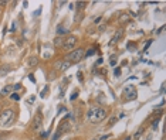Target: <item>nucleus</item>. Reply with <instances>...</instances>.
I'll return each instance as SVG.
<instances>
[{"mask_svg": "<svg viewBox=\"0 0 166 140\" xmlns=\"http://www.w3.org/2000/svg\"><path fill=\"white\" fill-rule=\"evenodd\" d=\"M108 116V110L104 106H98V105H92L89 106V109L87 110V115H85V120L91 123V125H98L107 119Z\"/></svg>", "mask_w": 166, "mask_h": 140, "instance_id": "f257e3e1", "label": "nucleus"}, {"mask_svg": "<svg viewBox=\"0 0 166 140\" xmlns=\"http://www.w3.org/2000/svg\"><path fill=\"white\" fill-rule=\"evenodd\" d=\"M29 79H30L33 83H36V78H34V75H33V74H29Z\"/></svg>", "mask_w": 166, "mask_h": 140, "instance_id": "72a5a7b5", "label": "nucleus"}, {"mask_svg": "<svg viewBox=\"0 0 166 140\" xmlns=\"http://www.w3.org/2000/svg\"><path fill=\"white\" fill-rule=\"evenodd\" d=\"M116 120H118L116 118H112V120H109V122H108V126H109V127H111V126H114V123H115Z\"/></svg>", "mask_w": 166, "mask_h": 140, "instance_id": "473e14b6", "label": "nucleus"}, {"mask_svg": "<svg viewBox=\"0 0 166 140\" xmlns=\"http://www.w3.org/2000/svg\"><path fill=\"white\" fill-rule=\"evenodd\" d=\"M21 44H23V41H21L20 38H17V45H21Z\"/></svg>", "mask_w": 166, "mask_h": 140, "instance_id": "a19ab883", "label": "nucleus"}, {"mask_svg": "<svg viewBox=\"0 0 166 140\" xmlns=\"http://www.w3.org/2000/svg\"><path fill=\"white\" fill-rule=\"evenodd\" d=\"M16 25H17V23H16V21H14V23H13L12 24V28H10V31H16V30H17V28H16Z\"/></svg>", "mask_w": 166, "mask_h": 140, "instance_id": "f704fd0d", "label": "nucleus"}, {"mask_svg": "<svg viewBox=\"0 0 166 140\" xmlns=\"http://www.w3.org/2000/svg\"><path fill=\"white\" fill-rule=\"evenodd\" d=\"M131 91H134V85H129L127 88L124 89V94H128V92H131Z\"/></svg>", "mask_w": 166, "mask_h": 140, "instance_id": "c756f323", "label": "nucleus"}, {"mask_svg": "<svg viewBox=\"0 0 166 140\" xmlns=\"http://www.w3.org/2000/svg\"><path fill=\"white\" fill-rule=\"evenodd\" d=\"M48 136H50V130H45V132H41V133H40V137H41V139H45V137H48Z\"/></svg>", "mask_w": 166, "mask_h": 140, "instance_id": "a878e982", "label": "nucleus"}, {"mask_svg": "<svg viewBox=\"0 0 166 140\" xmlns=\"http://www.w3.org/2000/svg\"><path fill=\"white\" fill-rule=\"evenodd\" d=\"M151 44H152V40H148L146 45H143V50H142V51H143V52H146L148 48H149V45H151Z\"/></svg>", "mask_w": 166, "mask_h": 140, "instance_id": "c85d7f7f", "label": "nucleus"}, {"mask_svg": "<svg viewBox=\"0 0 166 140\" xmlns=\"http://www.w3.org/2000/svg\"><path fill=\"white\" fill-rule=\"evenodd\" d=\"M9 98H10L12 101H14V102H19L21 96H20V94H19V92H12V95L9 96Z\"/></svg>", "mask_w": 166, "mask_h": 140, "instance_id": "6ab92c4d", "label": "nucleus"}, {"mask_svg": "<svg viewBox=\"0 0 166 140\" xmlns=\"http://www.w3.org/2000/svg\"><path fill=\"white\" fill-rule=\"evenodd\" d=\"M48 91H50V86H48V85H45L44 89L40 92V98H45V96H47V94H48Z\"/></svg>", "mask_w": 166, "mask_h": 140, "instance_id": "412c9836", "label": "nucleus"}, {"mask_svg": "<svg viewBox=\"0 0 166 140\" xmlns=\"http://www.w3.org/2000/svg\"><path fill=\"white\" fill-rule=\"evenodd\" d=\"M71 67V62L70 61H67V59H63V62H61V65H60V68H58V71L63 74V72H65V71L68 70Z\"/></svg>", "mask_w": 166, "mask_h": 140, "instance_id": "9b49d317", "label": "nucleus"}, {"mask_svg": "<svg viewBox=\"0 0 166 140\" xmlns=\"http://www.w3.org/2000/svg\"><path fill=\"white\" fill-rule=\"evenodd\" d=\"M160 119H162V118H155V120L152 122V130H158V126H159V123H160Z\"/></svg>", "mask_w": 166, "mask_h": 140, "instance_id": "aec40b11", "label": "nucleus"}, {"mask_svg": "<svg viewBox=\"0 0 166 140\" xmlns=\"http://www.w3.org/2000/svg\"><path fill=\"white\" fill-rule=\"evenodd\" d=\"M124 118H125V113H121V115H119V118H118V119H124Z\"/></svg>", "mask_w": 166, "mask_h": 140, "instance_id": "79ce46f5", "label": "nucleus"}, {"mask_svg": "<svg viewBox=\"0 0 166 140\" xmlns=\"http://www.w3.org/2000/svg\"><path fill=\"white\" fill-rule=\"evenodd\" d=\"M0 12H1V7H0Z\"/></svg>", "mask_w": 166, "mask_h": 140, "instance_id": "a18cd8bd", "label": "nucleus"}, {"mask_svg": "<svg viewBox=\"0 0 166 140\" xmlns=\"http://www.w3.org/2000/svg\"><path fill=\"white\" fill-rule=\"evenodd\" d=\"M77 78H78V81H80L81 83L84 82V76H83V72H81V71H78V72H77Z\"/></svg>", "mask_w": 166, "mask_h": 140, "instance_id": "cd10ccee", "label": "nucleus"}, {"mask_svg": "<svg viewBox=\"0 0 166 140\" xmlns=\"http://www.w3.org/2000/svg\"><path fill=\"white\" fill-rule=\"evenodd\" d=\"M136 98H138V92H136V89H134V91H131V92H128V94H127V98L124 99V102L135 101Z\"/></svg>", "mask_w": 166, "mask_h": 140, "instance_id": "1a4fd4ad", "label": "nucleus"}, {"mask_svg": "<svg viewBox=\"0 0 166 140\" xmlns=\"http://www.w3.org/2000/svg\"><path fill=\"white\" fill-rule=\"evenodd\" d=\"M122 36H124V28H118V30H116V33L114 34V37H112V40H111V41L108 43V45H109V47H112V45L118 44V43L121 41Z\"/></svg>", "mask_w": 166, "mask_h": 140, "instance_id": "0eeeda50", "label": "nucleus"}, {"mask_svg": "<svg viewBox=\"0 0 166 140\" xmlns=\"http://www.w3.org/2000/svg\"><path fill=\"white\" fill-rule=\"evenodd\" d=\"M70 129H71L70 122L67 120V119H63V120L60 122V125H58V127H57V132H60L61 134H64V133H67V132H68Z\"/></svg>", "mask_w": 166, "mask_h": 140, "instance_id": "423d86ee", "label": "nucleus"}, {"mask_svg": "<svg viewBox=\"0 0 166 140\" xmlns=\"http://www.w3.org/2000/svg\"><path fill=\"white\" fill-rule=\"evenodd\" d=\"M14 119H16V110L13 108H4L0 112V125L3 127L12 126Z\"/></svg>", "mask_w": 166, "mask_h": 140, "instance_id": "f03ea898", "label": "nucleus"}, {"mask_svg": "<svg viewBox=\"0 0 166 140\" xmlns=\"http://www.w3.org/2000/svg\"><path fill=\"white\" fill-rule=\"evenodd\" d=\"M7 4V1L6 0H0V7H4Z\"/></svg>", "mask_w": 166, "mask_h": 140, "instance_id": "c9c22d12", "label": "nucleus"}, {"mask_svg": "<svg viewBox=\"0 0 166 140\" xmlns=\"http://www.w3.org/2000/svg\"><path fill=\"white\" fill-rule=\"evenodd\" d=\"M57 36L58 37H65V34L68 33V28L67 27H64V25H58V28H57Z\"/></svg>", "mask_w": 166, "mask_h": 140, "instance_id": "f8f14e48", "label": "nucleus"}, {"mask_svg": "<svg viewBox=\"0 0 166 140\" xmlns=\"http://www.w3.org/2000/svg\"><path fill=\"white\" fill-rule=\"evenodd\" d=\"M84 52H85V50H84L83 47H78V48H74L71 52H68L65 58H67V61H70L71 64H78L84 59Z\"/></svg>", "mask_w": 166, "mask_h": 140, "instance_id": "7ed1b4c3", "label": "nucleus"}, {"mask_svg": "<svg viewBox=\"0 0 166 140\" xmlns=\"http://www.w3.org/2000/svg\"><path fill=\"white\" fill-rule=\"evenodd\" d=\"M124 140H132V136H127V137H125Z\"/></svg>", "mask_w": 166, "mask_h": 140, "instance_id": "37998d69", "label": "nucleus"}, {"mask_svg": "<svg viewBox=\"0 0 166 140\" xmlns=\"http://www.w3.org/2000/svg\"><path fill=\"white\" fill-rule=\"evenodd\" d=\"M129 20H131V17L128 16L127 13H124V14H121V17H119V23H124V24H125V23H128Z\"/></svg>", "mask_w": 166, "mask_h": 140, "instance_id": "a211bd4d", "label": "nucleus"}, {"mask_svg": "<svg viewBox=\"0 0 166 140\" xmlns=\"http://www.w3.org/2000/svg\"><path fill=\"white\" fill-rule=\"evenodd\" d=\"M143 133H145V127L140 126L139 129H138V130L135 132V134H134V137H132V139H134V140H139V139H140V136H142Z\"/></svg>", "mask_w": 166, "mask_h": 140, "instance_id": "ddd939ff", "label": "nucleus"}, {"mask_svg": "<svg viewBox=\"0 0 166 140\" xmlns=\"http://www.w3.org/2000/svg\"><path fill=\"white\" fill-rule=\"evenodd\" d=\"M95 52H97L95 48H88V50H85V52H84V58L91 57V55H94Z\"/></svg>", "mask_w": 166, "mask_h": 140, "instance_id": "dca6fc26", "label": "nucleus"}, {"mask_svg": "<svg viewBox=\"0 0 166 140\" xmlns=\"http://www.w3.org/2000/svg\"><path fill=\"white\" fill-rule=\"evenodd\" d=\"M78 95H80V92H78V91H74V92H72V95H71V98H70V101L71 102L75 101L77 98H78Z\"/></svg>", "mask_w": 166, "mask_h": 140, "instance_id": "b1692460", "label": "nucleus"}, {"mask_svg": "<svg viewBox=\"0 0 166 140\" xmlns=\"http://www.w3.org/2000/svg\"><path fill=\"white\" fill-rule=\"evenodd\" d=\"M0 108H1V105H0ZM0 112H1V110H0Z\"/></svg>", "mask_w": 166, "mask_h": 140, "instance_id": "49530a36", "label": "nucleus"}, {"mask_svg": "<svg viewBox=\"0 0 166 140\" xmlns=\"http://www.w3.org/2000/svg\"><path fill=\"white\" fill-rule=\"evenodd\" d=\"M129 51H132L134 52L135 50H136V44H134V43H128V47H127Z\"/></svg>", "mask_w": 166, "mask_h": 140, "instance_id": "5701e85b", "label": "nucleus"}, {"mask_svg": "<svg viewBox=\"0 0 166 140\" xmlns=\"http://www.w3.org/2000/svg\"><path fill=\"white\" fill-rule=\"evenodd\" d=\"M41 127H43V115H41V112L38 110L37 113L34 115V118H33L30 129H31V132L37 133V132H40V130H41Z\"/></svg>", "mask_w": 166, "mask_h": 140, "instance_id": "39448f33", "label": "nucleus"}, {"mask_svg": "<svg viewBox=\"0 0 166 140\" xmlns=\"http://www.w3.org/2000/svg\"><path fill=\"white\" fill-rule=\"evenodd\" d=\"M91 140H98V139H97V137H94V139H91Z\"/></svg>", "mask_w": 166, "mask_h": 140, "instance_id": "c03bdc74", "label": "nucleus"}, {"mask_svg": "<svg viewBox=\"0 0 166 140\" xmlns=\"http://www.w3.org/2000/svg\"><path fill=\"white\" fill-rule=\"evenodd\" d=\"M77 41H78V37L74 36V34H68L67 37H64V43H63V47H61V50L64 52H71V51L75 48L77 45Z\"/></svg>", "mask_w": 166, "mask_h": 140, "instance_id": "20e7f679", "label": "nucleus"}, {"mask_svg": "<svg viewBox=\"0 0 166 140\" xmlns=\"http://www.w3.org/2000/svg\"><path fill=\"white\" fill-rule=\"evenodd\" d=\"M9 71H12V68L9 67V65H3L1 68H0V75H6V74H9Z\"/></svg>", "mask_w": 166, "mask_h": 140, "instance_id": "f3484780", "label": "nucleus"}, {"mask_svg": "<svg viewBox=\"0 0 166 140\" xmlns=\"http://www.w3.org/2000/svg\"><path fill=\"white\" fill-rule=\"evenodd\" d=\"M102 62H104V58H102V57H99V58H98V59L95 61V65H94V67H95V68H97V67H101V65H102Z\"/></svg>", "mask_w": 166, "mask_h": 140, "instance_id": "bb28decb", "label": "nucleus"}, {"mask_svg": "<svg viewBox=\"0 0 166 140\" xmlns=\"http://www.w3.org/2000/svg\"><path fill=\"white\" fill-rule=\"evenodd\" d=\"M163 28H165V25H162V27H160V28H159V30H158V31H156V36H159V34H160V33H162V31H163Z\"/></svg>", "mask_w": 166, "mask_h": 140, "instance_id": "4c0bfd02", "label": "nucleus"}, {"mask_svg": "<svg viewBox=\"0 0 166 140\" xmlns=\"http://www.w3.org/2000/svg\"><path fill=\"white\" fill-rule=\"evenodd\" d=\"M108 139H111V134H104V136H101L98 140H108Z\"/></svg>", "mask_w": 166, "mask_h": 140, "instance_id": "2f4dec72", "label": "nucleus"}, {"mask_svg": "<svg viewBox=\"0 0 166 140\" xmlns=\"http://www.w3.org/2000/svg\"><path fill=\"white\" fill-rule=\"evenodd\" d=\"M88 3L87 1H77L75 3V10L77 12H81V10H84L85 9V6H87Z\"/></svg>", "mask_w": 166, "mask_h": 140, "instance_id": "2eb2a0df", "label": "nucleus"}, {"mask_svg": "<svg viewBox=\"0 0 166 140\" xmlns=\"http://www.w3.org/2000/svg\"><path fill=\"white\" fill-rule=\"evenodd\" d=\"M114 75L115 76H119V75H121V68H115V70H114Z\"/></svg>", "mask_w": 166, "mask_h": 140, "instance_id": "7c9ffc66", "label": "nucleus"}, {"mask_svg": "<svg viewBox=\"0 0 166 140\" xmlns=\"http://www.w3.org/2000/svg\"><path fill=\"white\" fill-rule=\"evenodd\" d=\"M61 136H63V134L60 133V132H57V130H56V132H54V134L51 136V140H58L60 137H61Z\"/></svg>", "mask_w": 166, "mask_h": 140, "instance_id": "4be33fe9", "label": "nucleus"}, {"mask_svg": "<svg viewBox=\"0 0 166 140\" xmlns=\"http://www.w3.org/2000/svg\"><path fill=\"white\" fill-rule=\"evenodd\" d=\"M34 101H36V98L31 95V98H29V101H27V102H29V103H34Z\"/></svg>", "mask_w": 166, "mask_h": 140, "instance_id": "e433bc0d", "label": "nucleus"}, {"mask_svg": "<svg viewBox=\"0 0 166 140\" xmlns=\"http://www.w3.org/2000/svg\"><path fill=\"white\" fill-rule=\"evenodd\" d=\"M40 13H41V9H38V10H36V12H34V16H38Z\"/></svg>", "mask_w": 166, "mask_h": 140, "instance_id": "ea45409f", "label": "nucleus"}, {"mask_svg": "<svg viewBox=\"0 0 166 140\" xmlns=\"http://www.w3.org/2000/svg\"><path fill=\"white\" fill-rule=\"evenodd\" d=\"M101 21H102V17H101V16H99L98 19H95V24H98V23H101Z\"/></svg>", "mask_w": 166, "mask_h": 140, "instance_id": "58836bf2", "label": "nucleus"}, {"mask_svg": "<svg viewBox=\"0 0 166 140\" xmlns=\"http://www.w3.org/2000/svg\"><path fill=\"white\" fill-rule=\"evenodd\" d=\"M20 89H21V83H14L13 85V92H19Z\"/></svg>", "mask_w": 166, "mask_h": 140, "instance_id": "393cba45", "label": "nucleus"}, {"mask_svg": "<svg viewBox=\"0 0 166 140\" xmlns=\"http://www.w3.org/2000/svg\"><path fill=\"white\" fill-rule=\"evenodd\" d=\"M38 57H36V55H33V57H29L27 58V65L29 67H31V68H34V67H37L38 65Z\"/></svg>", "mask_w": 166, "mask_h": 140, "instance_id": "9d476101", "label": "nucleus"}, {"mask_svg": "<svg viewBox=\"0 0 166 140\" xmlns=\"http://www.w3.org/2000/svg\"><path fill=\"white\" fill-rule=\"evenodd\" d=\"M63 43H64V37H56L54 38V48L57 47V48H61L63 47Z\"/></svg>", "mask_w": 166, "mask_h": 140, "instance_id": "4468645a", "label": "nucleus"}, {"mask_svg": "<svg viewBox=\"0 0 166 140\" xmlns=\"http://www.w3.org/2000/svg\"><path fill=\"white\" fill-rule=\"evenodd\" d=\"M13 92V85H6L3 86V89L0 91V98H4V96H10Z\"/></svg>", "mask_w": 166, "mask_h": 140, "instance_id": "6e6552de", "label": "nucleus"}]
</instances>
